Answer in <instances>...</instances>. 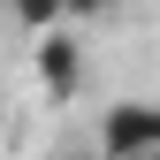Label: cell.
<instances>
[{"mask_svg": "<svg viewBox=\"0 0 160 160\" xmlns=\"http://www.w3.org/2000/svg\"><path fill=\"white\" fill-rule=\"evenodd\" d=\"M99 160H160V99H114L99 114Z\"/></svg>", "mask_w": 160, "mask_h": 160, "instance_id": "1", "label": "cell"}, {"mask_svg": "<svg viewBox=\"0 0 160 160\" xmlns=\"http://www.w3.org/2000/svg\"><path fill=\"white\" fill-rule=\"evenodd\" d=\"M38 84H46L53 99H76V92H84V38H76L69 23L38 38Z\"/></svg>", "mask_w": 160, "mask_h": 160, "instance_id": "2", "label": "cell"}, {"mask_svg": "<svg viewBox=\"0 0 160 160\" xmlns=\"http://www.w3.org/2000/svg\"><path fill=\"white\" fill-rule=\"evenodd\" d=\"M15 23H23L31 38H46V31L69 23V0H15Z\"/></svg>", "mask_w": 160, "mask_h": 160, "instance_id": "3", "label": "cell"}, {"mask_svg": "<svg viewBox=\"0 0 160 160\" xmlns=\"http://www.w3.org/2000/svg\"><path fill=\"white\" fill-rule=\"evenodd\" d=\"M114 8H130V0H69V23H92V15H114Z\"/></svg>", "mask_w": 160, "mask_h": 160, "instance_id": "4", "label": "cell"}]
</instances>
